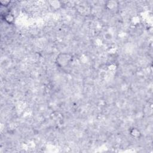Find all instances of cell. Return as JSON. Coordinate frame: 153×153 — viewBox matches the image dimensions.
<instances>
[{
	"instance_id": "cell-1",
	"label": "cell",
	"mask_w": 153,
	"mask_h": 153,
	"mask_svg": "<svg viewBox=\"0 0 153 153\" xmlns=\"http://www.w3.org/2000/svg\"><path fill=\"white\" fill-rule=\"evenodd\" d=\"M72 56L68 53H61L59 54L56 59L57 66L60 68H65L72 61Z\"/></svg>"
},
{
	"instance_id": "cell-2",
	"label": "cell",
	"mask_w": 153,
	"mask_h": 153,
	"mask_svg": "<svg viewBox=\"0 0 153 153\" xmlns=\"http://www.w3.org/2000/svg\"><path fill=\"white\" fill-rule=\"evenodd\" d=\"M105 7L109 11L117 10L119 6V2L115 0H109L105 2Z\"/></svg>"
},
{
	"instance_id": "cell-3",
	"label": "cell",
	"mask_w": 153,
	"mask_h": 153,
	"mask_svg": "<svg viewBox=\"0 0 153 153\" xmlns=\"http://www.w3.org/2000/svg\"><path fill=\"white\" fill-rule=\"evenodd\" d=\"M2 17L4 21L9 25H12L14 23L15 17L13 14L10 12H6L4 14H2Z\"/></svg>"
},
{
	"instance_id": "cell-4",
	"label": "cell",
	"mask_w": 153,
	"mask_h": 153,
	"mask_svg": "<svg viewBox=\"0 0 153 153\" xmlns=\"http://www.w3.org/2000/svg\"><path fill=\"white\" fill-rule=\"evenodd\" d=\"M130 134L133 137H139L140 136V131L136 128H133L130 131Z\"/></svg>"
},
{
	"instance_id": "cell-5",
	"label": "cell",
	"mask_w": 153,
	"mask_h": 153,
	"mask_svg": "<svg viewBox=\"0 0 153 153\" xmlns=\"http://www.w3.org/2000/svg\"><path fill=\"white\" fill-rule=\"evenodd\" d=\"M11 3V1H1L0 2L1 7H4V8H7Z\"/></svg>"
}]
</instances>
